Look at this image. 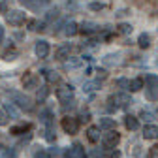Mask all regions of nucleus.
<instances>
[{
	"instance_id": "obj_9",
	"label": "nucleus",
	"mask_w": 158,
	"mask_h": 158,
	"mask_svg": "<svg viewBox=\"0 0 158 158\" xmlns=\"http://www.w3.org/2000/svg\"><path fill=\"white\" fill-rule=\"evenodd\" d=\"M109 102H115V107H124V106H130L132 104V98L126 92H118V94L111 96Z\"/></svg>"
},
{
	"instance_id": "obj_11",
	"label": "nucleus",
	"mask_w": 158,
	"mask_h": 158,
	"mask_svg": "<svg viewBox=\"0 0 158 158\" xmlns=\"http://www.w3.org/2000/svg\"><path fill=\"white\" fill-rule=\"evenodd\" d=\"M104 64H106V66H117V64H121V53L106 55V56H104Z\"/></svg>"
},
{
	"instance_id": "obj_14",
	"label": "nucleus",
	"mask_w": 158,
	"mask_h": 158,
	"mask_svg": "<svg viewBox=\"0 0 158 158\" xmlns=\"http://www.w3.org/2000/svg\"><path fill=\"white\" fill-rule=\"evenodd\" d=\"M87 137H89V141H92V143L100 141V128H98V126H90L87 130Z\"/></svg>"
},
{
	"instance_id": "obj_6",
	"label": "nucleus",
	"mask_w": 158,
	"mask_h": 158,
	"mask_svg": "<svg viewBox=\"0 0 158 158\" xmlns=\"http://www.w3.org/2000/svg\"><path fill=\"white\" fill-rule=\"evenodd\" d=\"M64 158H87L83 145H81V143H73V145H72V147L66 151Z\"/></svg>"
},
{
	"instance_id": "obj_29",
	"label": "nucleus",
	"mask_w": 158,
	"mask_h": 158,
	"mask_svg": "<svg viewBox=\"0 0 158 158\" xmlns=\"http://www.w3.org/2000/svg\"><path fill=\"white\" fill-rule=\"evenodd\" d=\"M34 158H51V154H49L47 149H40V151L34 152Z\"/></svg>"
},
{
	"instance_id": "obj_3",
	"label": "nucleus",
	"mask_w": 158,
	"mask_h": 158,
	"mask_svg": "<svg viewBox=\"0 0 158 158\" xmlns=\"http://www.w3.org/2000/svg\"><path fill=\"white\" fill-rule=\"evenodd\" d=\"M72 94H73V87H72V85H62L60 89L56 90V96H58V100L62 102L64 107H68V104H70V106L73 104V102H70V100H72Z\"/></svg>"
},
{
	"instance_id": "obj_26",
	"label": "nucleus",
	"mask_w": 158,
	"mask_h": 158,
	"mask_svg": "<svg viewBox=\"0 0 158 158\" xmlns=\"http://www.w3.org/2000/svg\"><path fill=\"white\" fill-rule=\"evenodd\" d=\"M4 109H6L13 118H19V111L15 109V106H13V104H6V106H4Z\"/></svg>"
},
{
	"instance_id": "obj_33",
	"label": "nucleus",
	"mask_w": 158,
	"mask_h": 158,
	"mask_svg": "<svg viewBox=\"0 0 158 158\" xmlns=\"http://www.w3.org/2000/svg\"><path fill=\"white\" fill-rule=\"evenodd\" d=\"M149 158H158V145L151 147V151H149Z\"/></svg>"
},
{
	"instance_id": "obj_35",
	"label": "nucleus",
	"mask_w": 158,
	"mask_h": 158,
	"mask_svg": "<svg viewBox=\"0 0 158 158\" xmlns=\"http://www.w3.org/2000/svg\"><path fill=\"white\" fill-rule=\"evenodd\" d=\"M8 123V117H6V113L2 111V107H0V124H6Z\"/></svg>"
},
{
	"instance_id": "obj_18",
	"label": "nucleus",
	"mask_w": 158,
	"mask_h": 158,
	"mask_svg": "<svg viewBox=\"0 0 158 158\" xmlns=\"http://www.w3.org/2000/svg\"><path fill=\"white\" fill-rule=\"evenodd\" d=\"M124 126L128 130H137V126H139V123H137V118L132 117V115H126L124 117Z\"/></svg>"
},
{
	"instance_id": "obj_37",
	"label": "nucleus",
	"mask_w": 158,
	"mask_h": 158,
	"mask_svg": "<svg viewBox=\"0 0 158 158\" xmlns=\"http://www.w3.org/2000/svg\"><path fill=\"white\" fill-rule=\"evenodd\" d=\"M8 2H0V11H2V13H8Z\"/></svg>"
},
{
	"instance_id": "obj_7",
	"label": "nucleus",
	"mask_w": 158,
	"mask_h": 158,
	"mask_svg": "<svg viewBox=\"0 0 158 158\" xmlns=\"http://www.w3.org/2000/svg\"><path fill=\"white\" fill-rule=\"evenodd\" d=\"M118 139H121V135H118L117 132H109V134H106L102 137V145H104V149H115Z\"/></svg>"
},
{
	"instance_id": "obj_15",
	"label": "nucleus",
	"mask_w": 158,
	"mask_h": 158,
	"mask_svg": "<svg viewBox=\"0 0 158 158\" xmlns=\"http://www.w3.org/2000/svg\"><path fill=\"white\" fill-rule=\"evenodd\" d=\"M98 28H100V27H98L96 23H90V21H85L81 27H79V30H81L83 34H92V32H96Z\"/></svg>"
},
{
	"instance_id": "obj_22",
	"label": "nucleus",
	"mask_w": 158,
	"mask_h": 158,
	"mask_svg": "<svg viewBox=\"0 0 158 158\" xmlns=\"http://www.w3.org/2000/svg\"><path fill=\"white\" fill-rule=\"evenodd\" d=\"M98 128H104V130H113L115 128V121H113V118H100V126H98Z\"/></svg>"
},
{
	"instance_id": "obj_24",
	"label": "nucleus",
	"mask_w": 158,
	"mask_h": 158,
	"mask_svg": "<svg viewBox=\"0 0 158 158\" xmlns=\"http://www.w3.org/2000/svg\"><path fill=\"white\" fill-rule=\"evenodd\" d=\"M47 94H49V89H47V87H40V90H38V102H40V104L45 102Z\"/></svg>"
},
{
	"instance_id": "obj_38",
	"label": "nucleus",
	"mask_w": 158,
	"mask_h": 158,
	"mask_svg": "<svg viewBox=\"0 0 158 158\" xmlns=\"http://www.w3.org/2000/svg\"><path fill=\"white\" fill-rule=\"evenodd\" d=\"M56 15H58V11H56V10H51V11H47V19H53V17L56 19Z\"/></svg>"
},
{
	"instance_id": "obj_41",
	"label": "nucleus",
	"mask_w": 158,
	"mask_h": 158,
	"mask_svg": "<svg viewBox=\"0 0 158 158\" xmlns=\"http://www.w3.org/2000/svg\"><path fill=\"white\" fill-rule=\"evenodd\" d=\"M156 66H158V60H156Z\"/></svg>"
},
{
	"instance_id": "obj_30",
	"label": "nucleus",
	"mask_w": 158,
	"mask_h": 158,
	"mask_svg": "<svg viewBox=\"0 0 158 158\" xmlns=\"http://www.w3.org/2000/svg\"><path fill=\"white\" fill-rule=\"evenodd\" d=\"M92 11H100V10H104L106 8V4L104 2H90V6H89Z\"/></svg>"
},
{
	"instance_id": "obj_8",
	"label": "nucleus",
	"mask_w": 158,
	"mask_h": 158,
	"mask_svg": "<svg viewBox=\"0 0 158 158\" xmlns=\"http://www.w3.org/2000/svg\"><path fill=\"white\" fill-rule=\"evenodd\" d=\"M25 11H19V10H15V11H10L8 13V23L11 25V27H19V25H23L25 23Z\"/></svg>"
},
{
	"instance_id": "obj_19",
	"label": "nucleus",
	"mask_w": 158,
	"mask_h": 158,
	"mask_svg": "<svg viewBox=\"0 0 158 158\" xmlns=\"http://www.w3.org/2000/svg\"><path fill=\"white\" fill-rule=\"evenodd\" d=\"M137 45L143 47V49H147V47L151 45V34H147V32L139 34V38H137Z\"/></svg>"
},
{
	"instance_id": "obj_20",
	"label": "nucleus",
	"mask_w": 158,
	"mask_h": 158,
	"mask_svg": "<svg viewBox=\"0 0 158 158\" xmlns=\"http://www.w3.org/2000/svg\"><path fill=\"white\" fill-rule=\"evenodd\" d=\"M81 64H83L81 58H68V60L64 62V68L66 70H75V68H79Z\"/></svg>"
},
{
	"instance_id": "obj_40",
	"label": "nucleus",
	"mask_w": 158,
	"mask_h": 158,
	"mask_svg": "<svg viewBox=\"0 0 158 158\" xmlns=\"http://www.w3.org/2000/svg\"><path fill=\"white\" fill-rule=\"evenodd\" d=\"M4 40V28H2V25H0V42Z\"/></svg>"
},
{
	"instance_id": "obj_10",
	"label": "nucleus",
	"mask_w": 158,
	"mask_h": 158,
	"mask_svg": "<svg viewBox=\"0 0 158 158\" xmlns=\"http://www.w3.org/2000/svg\"><path fill=\"white\" fill-rule=\"evenodd\" d=\"M70 51H72V45H70V44H64V45H60V47L56 49L55 58H56V60H64V58H70Z\"/></svg>"
},
{
	"instance_id": "obj_27",
	"label": "nucleus",
	"mask_w": 158,
	"mask_h": 158,
	"mask_svg": "<svg viewBox=\"0 0 158 158\" xmlns=\"http://www.w3.org/2000/svg\"><path fill=\"white\" fill-rule=\"evenodd\" d=\"M132 25H128V23H121V25H118V32H121V34H132Z\"/></svg>"
},
{
	"instance_id": "obj_13",
	"label": "nucleus",
	"mask_w": 158,
	"mask_h": 158,
	"mask_svg": "<svg viewBox=\"0 0 158 158\" xmlns=\"http://www.w3.org/2000/svg\"><path fill=\"white\" fill-rule=\"evenodd\" d=\"M143 137L145 139H154V137H158V128L152 126V124H147L143 128Z\"/></svg>"
},
{
	"instance_id": "obj_12",
	"label": "nucleus",
	"mask_w": 158,
	"mask_h": 158,
	"mask_svg": "<svg viewBox=\"0 0 158 158\" xmlns=\"http://www.w3.org/2000/svg\"><path fill=\"white\" fill-rule=\"evenodd\" d=\"M23 87H25V89H36V87H38V77H36L34 73L25 75V77H23Z\"/></svg>"
},
{
	"instance_id": "obj_5",
	"label": "nucleus",
	"mask_w": 158,
	"mask_h": 158,
	"mask_svg": "<svg viewBox=\"0 0 158 158\" xmlns=\"http://www.w3.org/2000/svg\"><path fill=\"white\" fill-rule=\"evenodd\" d=\"M62 130H64L66 134H77V130H79L77 118H73V117H64V118H62Z\"/></svg>"
},
{
	"instance_id": "obj_32",
	"label": "nucleus",
	"mask_w": 158,
	"mask_h": 158,
	"mask_svg": "<svg viewBox=\"0 0 158 158\" xmlns=\"http://www.w3.org/2000/svg\"><path fill=\"white\" fill-rule=\"evenodd\" d=\"M45 137H47V141H55V128H47L45 130Z\"/></svg>"
},
{
	"instance_id": "obj_1",
	"label": "nucleus",
	"mask_w": 158,
	"mask_h": 158,
	"mask_svg": "<svg viewBox=\"0 0 158 158\" xmlns=\"http://www.w3.org/2000/svg\"><path fill=\"white\" fill-rule=\"evenodd\" d=\"M145 96L151 102L158 100V77L154 73L145 75Z\"/></svg>"
},
{
	"instance_id": "obj_17",
	"label": "nucleus",
	"mask_w": 158,
	"mask_h": 158,
	"mask_svg": "<svg viewBox=\"0 0 158 158\" xmlns=\"http://www.w3.org/2000/svg\"><path fill=\"white\" fill-rule=\"evenodd\" d=\"M42 73L45 75V79H47L49 83H58V81H60V75H58L55 70H44Z\"/></svg>"
},
{
	"instance_id": "obj_28",
	"label": "nucleus",
	"mask_w": 158,
	"mask_h": 158,
	"mask_svg": "<svg viewBox=\"0 0 158 158\" xmlns=\"http://www.w3.org/2000/svg\"><path fill=\"white\" fill-rule=\"evenodd\" d=\"M2 158H17V151L15 149H4L2 151Z\"/></svg>"
},
{
	"instance_id": "obj_23",
	"label": "nucleus",
	"mask_w": 158,
	"mask_h": 158,
	"mask_svg": "<svg viewBox=\"0 0 158 158\" xmlns=\"http://www.w3.org/2000/svg\"><path fill=\"white\" fill-rule=\"evenodd\" d=\"M68 36H75L77 32H79V25L77 23H73V21H70V23H66V30H64Z\"/></svg>"
},
{
	"instance_id": "obj_2",
	"label": "nucleus",
	"mask_w": 158,
	"mask_h": 158,
	"mask_svg": "<svg viewBox=\"0 0 158 158\" xmlns=\"http://www.w3.org/2000/svg\"><path fill=\"white\" fill-rule=\"evenodd\" d=\"M10 98H11V104H13V106H19V107L25 109V111H32V109H34L30 98H27V96L21 94V92H10Z\"/></svg>"
},
{
	"instance_id": "obj_4",
	"label": "nucleus",
	"mask_w": 158,
	"mask_h": 158,
	"mask_svg": "<svg viewBox=\"0 0 158 158\" xmlns=\"http://www.w3.org/2000/svg\"><path fill=\"white\" fill-rule=\"evenodd\" d=\"M34 53H36L38 58H47L49 56V42L47 40H38L36 47H34Z\"/></svg>"
},
{
	"instance_id": "obj_39",
	"label": "nucleus",
	"mask_w": 158,
	"mask_h": 158,
	"mask_svg": "<svg viewBox=\"0 0 158 158\" xmlns=\"http://www.w3.org/2000/svg\"><path fill=\"white\" fill-rule=\"evenodd\" d=\"M141 118H145V121H151V118H152V113H141Z\"/></svg>"
},
{
	"instance_id": "obj_36",
	"label": "nucleus",
	"mask_w": 158,
	"mask_h": 158,
	"mask_svg": "<svg viewBox=\"0 0 158 158\" xmlns=\"http://www.w3.org/2000/svg\"><path fill=\"white\" fill-rule=\"evenodd\" d=\"M17 53L15 51H11V53H4V60H13V56H15Z\"/></svg>"
},
{
	"instance_id": "obj_25",
	"label": "nucleus",
	"mask_w": 158,
	"mask_h": 158,
	"mask_svg": "<svg viewBox=\"0 0 158 158\" xmlns=\"http://www.w3.org/2000/svg\"><path fill=\"white\" fill-rule=\"evenodd\" d=\"M19 4H23L25 8H30V10H38V2L36 0H19Z\"/></svg>"
},
{
	"instance_id": "obj_34",
	"label": "nucleus",
	"mask_w": 158,
	"mask_h": 158,
	"mask_svg": "<svg viewBox=\"0 0 158 158\" xmlns=\"http://www.w3.org/2000/svg\"><path fill=\"white\" fill-rule=\"evenodd\" d=\"M117 85H118V87H123V89H128L130 81H128V79H117Z\"/></svg>"
},
{
	"instance_id": "obj_16",
	"label": "nucleus",
	"mask_w": 158,
	"mask_h": 158,
	"mask_svg": "<svg viewBox=\"0 0 158 158\" xmlns=\"http://www.w3.org/2000/svg\"><path fill=\"white\" fill-rule=\"evenodd\" d=\"M40 117H42V123L45 124V128H53V113L51 111H42L40 113Z\"/></svg>"
},
{
	"instance_id": "obj_21",
	"label": "nucleus",
	"mask_w": 158,
	"mask_h": 158,
	"mask_svg": "<svg viewBox=\"0 0 158 158\" xmlns=\"http://www.w3.org/2000/svg\"><path fill=\"white\" fill-rule=\"evenodd\" d=\"M128 89H130L132 92H135V90H141V89H143V79H141V77H135V79H132V81H130V85H128Z\"/></svg>"
},
{
	"instance_id": "obj_31",
	"label": "nucleus",
	"mask_w": 158,
	"mask_h": 158,
	"mask_svg": "<svg viewBox=\"0 0 158 158\" xmlns=\"http://www.w3.org/2000/svg\"><path fill=\"white\" fill-rule=\"evenodd\" d=\"M30 126L28 124H23V126H15V128H11V134H15V135H19L21 132H25V130H28Z\"/></svg>"
}]
</instances>
